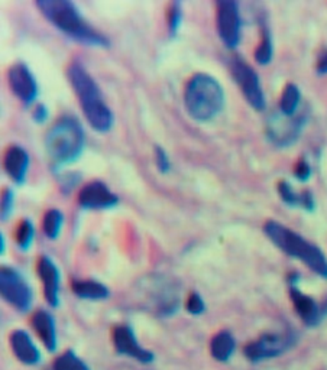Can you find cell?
<instances>
[{"label":"cell","mask_w":327,"mask_h":370,"mask_svg":"<svg viewBox=\"0 0 327 370\" xmlns=\"http://www.w3.org/2000/svg\"><path fill=\"white\" fill-rule=\"evenodd\" d=\"M37 8L58 31H61L76 42L87 47H110L107 37L96 31L70 0H38Z\"/></svg>","instance_id":"1"},{"label":"cell","mask_w":327,"mask_h":370,"mask_svg":"<svg viewBox=\"0 0 327 370\" xmlns=\"http://www.w3.org/2000/svg\"><path fill=\"white\" fill-rule=\"evenodd\" d=\"M67 77L76 96L78 97L80 107L88 125L96 132H109L113 126V113L103 100L102 92L95 78L77 60L67 67Z\"/></svg>","instance_id":"2"},{"label":"cell","mask_w":327,"mask_h":370,"mask_svg":"<svg viewBox=\"0 0 327 370\" xmlns=\"http://www.w3.org/2000/svg\"><path fill=\"white\" fill-rule=\"evenodd\" d=\"M45 151L54 173L80 158L85 145L84 129L80 121L64 115L48 129L45 135Z\"/></svg>","instance_id":"3"},{"label":"cell","mask_w":327,"mask_h":370,"mask_svg":"<svg viewBox=\"0 0 327 370\" xmlns=\"http://www.w3.org/2000/svg\"><path fill=\"white\" fill-rule=\"evenodd\" d=\"M225 90L212 75L197 73L186 84L184 106L191 119L207 123L220 115L225 107Z\"/></svg>","instance_id":"4"},{"label":"cell","mask_w":327,"mask_h":370,"mask_svg":"<svg viewBox=\"0 0 327 370\" xmlns=\"http://www.w3.org/2000/svg\"><path fill=\"white\" fill-rule=\"evenodd\" d=\"M263 233L285 254L302 261L317 276L327 279V259L316 245L275 220L263 224Z\"/></svg>","instance_id":"5"},{"label":"cell","mask_w":327,"mask_h":370,"mask_svg":"<svg viewBox=\"0 0 327 370\" xmlns=\"http://www.w3.org/2000/svg\"><path fill=\"white\" fill-rule=\"evenodd\" d=\"M0 294L2 298L20 312H26L32 307L34 294L26 279L19 271L4 265L0 269Z\"/></svg>","instance_id":"6"},{"label":"cell","mask_w":327,"mask_h":370,"mask_svg":"<svg viewBox=\"0 0 327 370\" xmlns=\"http://www.w3.org/2000/svg\"><path fill=\"white\" fill-rule=\"evenodd\" d=\"M229 68L234 82L239 85V89L246 99V101L258 111L265 109V96L261 87L259 75L256 71L241 56H230Z\"/></svg>","instance_id":"7"},{"label":"cell","mask_w":327,"mask_h":370,"mask_svg":"<svg viewBox=\"0 0 327 370\" xmlns=\"http://www.w3.org/2000/svg\"><path fill=\"white\" fill-rule=\"evenodd\" d=\"M145 290L148 291V302L155 311V314L170 317L180 308L178 287L171 279L160 275L146 279Z\"/></svg>","instance_id":"8"},{"label":"cell","mask_w":327,"mask_h":370,"mask_svg":"<svg viewBox=\"0 0 327 370\" xmlns=\"http://www.w3.org/2000/svg\"><path fill=\"white\" fill-rule=\"evenodd\" d=\"M216 27L220 41L229 49H234L241 42L242 18L239 6L233 0L216 2Z\"/></svg>","instance_id":"9"},{"label":"cell","mask_w":327,"mask_h":370,"mask_svg":"<svg viewBox=\"0 0 327 370\" xmlns=\"http://www.w3.org/2000/svg\"><path fill=\"white\" fill-rule=\"evenodd\" d=\"M294 345V337L288 333L263 334L245 347V356L256 363L265 359L277 357L285 353Z\"/></svg>","instance_id":"10"},{"label":"cell","mask_w":327,"mask_h":370,"mask_svg":"<svg viewBox=\"0 0 327 370\" xmlns=\"http://www.w3.org/2000/svg\"><path fill=\"white\" fill-rule=\"evenodd\" d=\"M306 121H307L306 115L284 116L283 113L281 116L273 115V118L268 122V126H266V135H268L270 140L274 145L280 148L290 147L297 139H299Z\"/></svg>","instance_id":"11"},{"label":"cell","mask_w":327,"mask_h":370,"mask_svg":"<svg viewBox=\"0 0 327 370\" xmlns=\"http://www.w3.org/2000/svg\"><path fill=\"white\" fill-rule=\"evenodd\" d=\"M8 84L12 93L23 103V106H31L38 97V82L23 63L13 64L8 71Z\"/></svg>","instance_id":"12"},{"label":"cell","mask_w":327,"mask_h":370,"mask_svg":"<svg viewBox=\"0 0 327 370\" xmlns=\"http://www.w3.org/2000/svg\"><path fill=\"white\" fill-rule=\"evenodd\" d=\"M77 202L85 210H107L119 204V197L103 181L96 180L80 190Z\"/></svg>","instance_id":"13"},{"label":"cell","mask_w":327,"mask_h":370,"mask_svg":"<svg viewBox=\"0 0 327 370\" xmlns=\"http://www.w3.org/2000/svg\"><path fill=\"white\" fill-rule=\"evenodd\" d=\"M113 345L119 354L129 356L141 363H153L154 353L139 346L133 330L129 326H117L113 330Z\"/></svg>","instance_id":"14"},{"label":"cell","mask_w":327,"mask_h":370,"mask_svg":"<svg viewBox=\"0 0 327 370\" xmlns=\"http://www.w3.org/2000/svg\"><path fill=\"white\" fill-rule=\"evenodd\" d=\"M290 297L294 304L297 314L307 324V326H317L323 317L327 314V309L320 307L311 297L303 294L299 287L295 285V278H290Z\"/></svg>","instance_id":"15"},{"label":"cell","mask_w":327,"mask_h":370,"mask_svg":"<svg viewBox=\"0 0 327 370\" xmlns=\"http://www.w3.org/2000/svg\"><path fill=\"white\" fill-rule=\"evenodd\" d=\"M37 272L40 279L44 283V295L47 302L51 307H58L59 305V283H61V275L54 261L47 254H42L38 265H37Z\"/></svg>","instance_id":"16"},{"label":"cell","mask_w":327,"mask_h":370,"mask_svg":"<svg viewBox=\"0 0 327 370\" xmlns=\"http://www.w3.org/2000/svg\"><path fill=\"white\" fill-rule=\"evenodd\" d=\"M29 155L25 148L19 145H13L8 148L4 159V169L6 175L18 185L25 184L26 174L29 168Z\"/></svg>","instance_id":"17"},{"label":"cell","mask_w":327,"mask_h":370,"mask_svg":"<svg viewBox=\"0 0 327 370\" xmlns=\"http://www.w3.org/2000/svg\"><path fill=\"white\" fill-rule=\"evenodd\" d=\"M11 346L15 356L25 364H37L41 360L40 350L26 331L15 330L11 334Z\"/></svg>","instance_id":"18"},{"label":"cell","mask_w":327,"mask_h":370,"mask_svg":"<svg viewBox=\"0 0 327 370\" xmlns=\"http://www.w3.org/2000/svg\"><path fill=\"white\" fill-rule=\"evenodd\" d=\"M32 327L42 340L48 352L57 350V331L52 316L45 309L37 311L32 316Z\"/></svg>","instance_id":"19"},{"label":"cell","mask_w":327,"mask_h":370,"mask_svg":"<svg viewBox=\"0 0 327 370\" xmlns=\"http://www.w3.org/2000/svg\"><path fill=\"white\" fill-rule=\"evenodd\" d=\"M71 290L81 300L103 301L110 297V291L105 283L95 279H74L71 282Z\"/></svg>","instance_id":"20"},{"label":"cell","mask_w":327,"mask_h":370,"mask_svg":"<svg viewBox=\"0 0 327 370\" xmlns=\"http://www.w3.org/2000/svg\"><path fill=\"white\" fill-rule=\"evenodd\" d=\"M278 192L281 200L290 206V207H303L307 211H313L314 209V198L313 194L309 190H304L302 192L294 191L292 185L287 181H283L278 184Z\"/></svg>","instance_id":"21"},{"label":"cell","mask_w":327,"mask_h":370,"mask_svg":"<svg viewBox=\"0 0 327 370\" xmlns=\"http://www.w3.org/2000/svg\"><path fill=\"white\" fill-rule=\"evenodd\" d=\"M259 27H261V41L255 49V61L259 66H266L270 64L273 60V38H271V31H270V26L266 25V22L261 18L259 19Z\"/></svg>","instance_id":"22"},{"label":"cell","mask_w":327,"mask_h":370,"mask_svg":"<svg viewBox=\"0 0 327 370\" xmlns=\"http://www.w3.org/2000/svg\"><path fill=\"white\" fill-rule=\"evenodd\" d=\"M234 347L236 343L233 335L229 331H220L212 340V356L219 362H227L232 357Z\"/></svg>","instance_id":"23"},{"label":"cell","mask_w":327,"mask_h":370,"mask_svg":"<svg viewBox=\"0 0 327 370\" xmlns=\"http://www.w3.org/2000/svg\"><path fill=\"white\" fill-rule=\"evenodd\" d=\"M300 100H302L300 89L297 87L295 84L288 82L284 87L280 99V111L284 116H295V111L300 104Z\"/></svg>","instance_id":"24"},{"label":"cell","mask_w":327,"mask_h":370,"mask_svg":"<svg viewBox=\"0 0 327 370\" xmlns=\"http://www.w3.org/2000/svg\"><path fill=\"white\" fill-rule=\"evenodd\" d=\"M63 224H64V214L58 209H49L44 214L42 232L49 240H55L58 239L59 233H61Z\"/></svg>","instance_id":"25"},{"label":"cell","mask_w":327,"mask_h":370,"mask_svg":"<svg viewBox=\"0 0 327 370\" xmlns=\"http://www.w3.org/2000/svg\"><path fill=\"white\" fill-rule=\"evenodd\" d=\"M35 238V229H34V224L29 218H23L18 229H16V245L20 250L26 252L29 247L32 246Z\"/></svg>","instance_id":"26"},{"label":"cell","mask_w":327,"mask_h":370,"mask_svg":"<svg viewBox=\"0 0 327 370\" xmlns=\"http://www.w3.org/2000/svg\"><path fill=\"white\" fill-rule=\"evenodd\" d=\"M54 370H90L85 363L76 356L73 350L66 352L54 362Z\"/></svg>","instance_id":"27"},{"label":"cell","mask_w":327,"mask_h":370,"mask_svg":"<svg viewBox=\"0 0 327 370\" xmlns=\"http://www.w3.org/2000/svg\"><path fill=\"white\" fill-rule=\"evenodd\" d=\"M183 20V11H182V4L180 2H172L168 6L167 11V23H168V32L172 38L177 37L178 30L182 26Z\"/></svg>","instance_id":"28"},{"label":"cell","mask_w":327,"mask_h":370,"mask_svg":"<svg viewBox=\"0 0 327 370\" xmlns=\"http://www.w3.org/2000/svg\"><path fill=\"white\" fill-rule=\"evenodd\" d=\"M57 178L59 184V190H61L64 194H70L80 183L81 175L78 173H66L63 175H58Z\"/></svg>","instance_id":"29"},{"label":"cell","mask_w":327,"mask_h":370,"mask_svg":"<svg viewBox=\"0 0 327 370\" xmlns=\"http://www.w3.org/2000/svg\"><path fill=\"white\" fill-rule=\"evenodd\" d=\"M13 203H15V194L11 188H5L2 194V210H0V216H2V221H6L12 211H13Z\"/></svg>","instance_id":"30"},{"label":"cell","mask_w":327,"mask_h":370,"mask_svg":"<svg viewBox=\"0 0 327 370\" xmlns=\"http://www.w3.org/2000/svg\"><path fill=\"white\" fill-rule=\"evenodd\" d=\"M186 308H187V311L190 312V314H193V316H200V314H203V312H204L206 305H204L203 298H201L197 292H191L190 297H189V300H187Z\"/></svg>","instance_id":"31"},{"label":"cell","mask_w":327,"mask_h":370,"mask_svg":"<svg viewBox=\"0 0 327 370\" xmlns=\"http://www.w3.org/2000/svg\"><path fill=\"white\" fill-rule=\"evenodd\" d=\"M154 155H155V162H157V168L160 169V173L167 174L168 171L171 169V162H170V158H168L165 149L155 145L154 147Z\"/></svg>","instance_id":"32"},{"label":"cell","mask_w":327,"mask_h":370,"mask_svg":"<svg viewBox=\"0 0 327 370\" xmlns=\"http://www.w3.org/2000/svg\"><path fill=\"white\" fill-rule=\"evenodd\" d=\"M294 175H295L297 180L302 181V183H304V181H307V180L310 178V175H311V168H310L309 162H307L304 158H300L299 162L295 164Z\"/></svg>","instance_id":"33"},{"label":"cell","mask_w":327,"mask_h":370,"mask_svg":"<svg viewBox=\"0 0 327 370\" xmlns=\"http://www.w3.org/2000/svg\"><path fill=\"white\" fill-rule=\"evenodd\" d=\"M48 116H49V113H48V109H47L45 104L40 103V104H37V106L34 107V110H32V119H34L35 123H40V125L45 123L47 119H48Z\"/></svg>","instance_id":"34"},{"label":"cell","mask_w":327,"mask_h":370,"mask_svg":"<svg viewBox=\"0 0 327 370\" xmlns=\"http://www.w3.org/2000/svg\"><path fill=\"white\" fill-rule=\"evenodd\" d=\"M317 73L327 74V49H323L317 60Z\"/></svg>","instance_id":"35"},{"label":"cell","mask_w":327,"mask_h":370,"mask_svg":"<svg viewBox=\"0 0 327 370\" xmlns=\"http://www.w3.org/2000/svg\"><path fill=\"white\" fill-rule=\"evenodd\" d=\"M0 246H2V249H0V253H5V247H6V242H5V236L0 235Z\"/></svg>","instance_id":"36"}]
</instances>
